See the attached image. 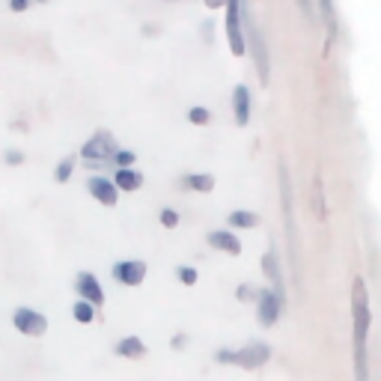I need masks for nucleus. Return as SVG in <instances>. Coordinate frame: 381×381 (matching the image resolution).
Here are the masks:
<instances>
[{
    "mask_svg": "<svg viewBox=\"0 0 381 381\" xmlns=\"http://www.w3.org/2000/svg\"><path fill=\"white\" fill-rule=\"evenodd\" d=\"M226 39H230V51L235 57L247 51V42H245V0H226Z\"/></svg>",
    "mask_w": 381,
    "mask_h": 381,
    "instance_id": "nucleus-3",
    "label": "nucleus"
},
{
    "mask_svg": "<svg viewBox=\"0 0 381 381\" xmlns=\"http://www.w3.org/2000/svg\"><path fill=\"white\" fill-rule=\"evenodd\" d=\"M27 6H30V0H9V9L12 12H24Z\"/></svg>",
    "mask_w": 381,
    "mask_h": 381,
    "instance_id": "nucleus-28",
    "label": "nucleus"
},
{
    "mask_svg": "<svg viewBox=\"0 0 381 381\" xmlns=\"http://www.w3.org/2000/svg\"><path fill=\"white\" fill-rule=\"evenodd\" d=\"M36 4H48V0H36Z\"/></svg>",
    "mask_w": 381,
    "mask_h": 381,
    "instance_id": "nucleus-32",
    "label": "nucleus"
},
{
    "mask_svg": "<svg viewBox=\"0 0 381 381\" xmlns=\"http://www.w3.org/2000/svg\"><path fill=\"white\" fill-rule=\"evenodd\" d=\"M313 212H316V218H325V190H322V179L316 176V188H313Z\"/></svg>",
    "mask_w": 381,
    "mask_h": 381,
    "instance_id": "nucleus-19",
    "label": "nucleus"
},
{
    "mask_svg": "<svg viewBox=\"0 0 381 381\" xmlns=\"http://www.w3.org/2000/svg\"><path fill=\"white\" fill-rule=\"evenodd\" d=\"M253 295H257V292L250 289V283H245V286H238V289H235V298H238V301H250Z\"/></svg>",
    "mask_w": 381,
    "mask_h": 381,
    "instance_id": "nucleus-26",
    "label": "nucleus"
},
{
    "mask_svg": "<svg viewBox=\"0 0 381 381\" xmlns=\"http://www.w3.org/2000/svg\"><path fill=\"white\" fill-rule=\"evenodd\" d=\"M185 342H188V337H185V334H179V337H173V349H182V346H185Z\"/></svg>",
    "mask_w": 381,
    "mask_h": 381,
    "instance_id": "nucleus-29",
    "label": "nucleus"
},
{
    "mask_svg": "<svg viewBox=\"0 0 381 381\" xmlns=\"http://www.w3.org/2000/svg\"><path fill=\"white\" fill-rule=\"evenodd\" d=\"M269 358H271V349L265 346V342H250V346L238 349V351L221 349L218 354H214L218 363H235V366H245V370H257V366H262Z\"/></svg>",
    "mask_w": 381,
    "mask_h": 381,
    "instance_id": "nucleus-2",
    "label": "nucleus"
},
{
    "mask_svg": "<svg viewBox=\"0 0 381 381\" xmlns=\"http://www.w3.org/2000/svg\"><path fill=\"white\" fill-rule=\"evenodd\" d=\"M247 33H250V48H253V60H257V72H259V81L262 86L269 84V51H265V39L253 30V24H247Z\"/></svg>",
    "mask_w": 381,
    "mask_h": 381,
    "instance_id": "nucleus-10",
    "label": "nucleus"
},
{
    "mask_svg": "<svg viewBox=\"0 0 381 381\" xmlns=\"http://www.w3.org/2000/svg\"><path fill=\"white\" fill-rule=\"evenodd\" d=\"M146 277V262L141 259H125L113 265V280H120L122 286H137Z\"/></svg>",
    "mask_w": 381,
    "mask_h": 381,
    "instance_id": "nucleus-8",
    "label": "nucleus"
},
{
    "mask_svg": "<svg viewBox=\"0 0 381 381\" xmlns=\"http://www.w3.org/2000/svg\"><path fill=\"white\" fill-rule=\"evenodd\" d=\"M224 4H226V0H206V6H212V9L214 6H224Z\"/></svg>",
    "mask_w": 381,
    "mask_h": 381,
    "instance_id": "nucleus-31",
    "label": "nucleus"
},
{
    "mask_svg": "<svg viewBox=\"0 0 381 381\" xmlns=\"http://www.w3.org/2000/svg\"><path fill=\"white\" fill-rule=\"evenodd\" d=\"M370 295L366 283L354 277L351 283V354H354V381H370V358H366V340H370Z\"/></svg>",
    "mask_w": 381,
    "mask_h": 381,
    "instance_id": "nucleus-1",
    "label": "nucleus"
},
{
    "mask_svg": "<svg viewBox=\"0 0 381 381\" xmlns=\"http://www.w3.org/2000/svg\"><path fill=\"white\" fill-rule=\"evenodd\" d=\"M259 218L253 212H233L230 214V226H235V230H250V226H257Z\"/></svg>",
    "mask_w": 381,
    "mask_h": 381,
    "instance_id": "nucleus-17",
    "label": "nucleus"
},
{
    "mask_svg": "<svg viewBox=\"0 0 381 381\" xmlns=\"http://www.w3.org/2000/svg\"><path fill=\"white\" fill-rule=\"evenodd\" d=\"M72 316H75V322H81V325H90L96 322V307L93 304H86V301H75V307H72Z\"/></svg>",
    "mask_w": 381,
    "mask_h": 381,
    "instance_id": "nucleus-16",
    "label": "nucleus"
},
{
    "mask_svg": "<svg viewBox=\"0 0 381 381\" xmlns=\"http://www.w3.org/2000/svg\"><path fill=\"white\" fill-rule=\"evenodd\" d=\"M257 322L262 325V328H271L277 319H280V295L277 292H271V289H259L257 292Z\"/></svg>",
    "mask_w": 381,
    "mask_h": 381,
    "instance_id": "nucleus-6",
    "label": "nucleus"
},
{
    "mask_svg": "<svg viewBox=\"0 0 381 381\" xmlns=\"http://www.w3.org/2000/svg\"><path fill=\"white\" fill-rule=\"evenodd\" d=\"M233 113H235V122L238 125H247L250 122V93L245 84H238L233 90Z\"/></svg>",
    "mask_w": 381,
    "mask_h": 381,
    "instance_id": "nucleus-11",
    "label": "nucleus"
},
{
    "mask_svg": "<svg viewBox=\"0 0 381 381\" xmlns=\"http://www.w3.org/2000/svg\"><path fill=\"white\" fill-rule=\"evenodd\" d=\"M298 4H301V9H304V15H310V12H313V6H310V0H298Z\"/></svg>",
    "mask_w": 381,
    "mask_h": 381,
    "instance_id": "nucleus-30",
    "label": "nucleus"
},
{
    "mask_svg": "<svg viewBox=\"0 0 381 381\" xmlns=\"http://www.w3.org/2000/svg\"><path fill=\"white\" fill-rule=\"evenodd\" d=\"M86 190H90L101 206H117V200H120L117 185H113L110 179H105V176H93V179L86 182Z\"/></svg>",
    "mask_w": 381,
    "mask_h": 381,
    "instance_id": "nucleus-9",
    "label": "nucleus"
},
{
    "mask_svg": "<svg viewBox=\"0 0 381 381\" xmlns=\"http://www.w3.org/2000/svg\"><path fill=\"white\" fill-rule=\"evenodd\" d=\"M75 292L81 295V301L93 304L96 310L105 304V289H101V283L96 280V274H90V271H81L78 277H75Z\"/></svg>",
    "mask_w": 381,
    "mask_h": 381,
    "instance_id": "nucleus-7",
    "label": "nucleus"
},
{
    "mask_svg": "<svg viewBox=\"0 0 381 381\" xmlns=\"http://www.w3.org/2000/svg\"><path fill=\"white\" fill-rule=\"evenodd\" d=\"M72 170H75V158H63L57 164V170H54V182H69Z\"/></svg>",
    "mask_w": 381,
    "mask_h": 381,
    "instance_id": "nucleus-20",
    "label": "nucleus"
},
{
    "mask_svg": "<svg viewBox=\"0 0 381 381\" xmlns=\"http://www.w3.org/2000/svg\"><path fill=\"white\" fill-rule=\"evenodd\" d=\"M322 12H325L328 27H334V6H331V0H322Z\"/></svg>",
    "mask_w": 381,
    "mask_h": 381,
    "instance_id": "nucleus-27",
    "label": "nucleus"
},
{
    "mask_svg": "<svg viewBox=\"0 0 381 381\" xmlns=\"http://www.w3.org/2000/svg\"><path fill=\"white\" fill-rule=\"evenodd\" d=\"M176 224H179V214H176L173 209H161V226H167V230H173Z\"/></svg>",
    "mask_w": 381,
    "mask_h": 381,
    "instance_id": "nucleus-24",
    "label": "nucleus"
},
{
    "mask_svg": "<svg viewBox=\"0 0 381 381\" xmlns=\"http://www.w3.org/2000/svg\"><path fill=\"white\" fill-rule=\"evenodd\" d=\"M113 185H117V190H129V194H131V190H137V188H141L143 185V176L141 173H137V170H117V176H113Z\"/></svg>",
    "mask_w": 381,
    "mask_h": 381,
    "instance_id": "nucleus-14",
    "label": "nucleus"
},
{
    "mask_svg": "<svg viewBox=\"0 0 381 381\" xmlns=\"http://www.w3.org/2000/svg\"><path fill=\"white\" fill-rule=\"evenodd\" d=\"M134 161H137L134 152H125V149H117V152H113V164H117L120 170H129Z\"/></svg>",
    "mask_w": 381,
    "mask_h": 381,
    "instance_id": "nucleus-21",
    "label": "nucleus"
},
{
    "mask_svg": "<svg viewBox=\"0 0 381 381\" xmlns=\"http://www.w3.org/2000/svg\"><path fill=\"white\" fill-rule=\"evenodd\" d=\"M4 161L9 164V167H12V164H15V167H18V164H24V152H18V149H9V152H4Z\"/></svg>",
    "mask_w": 381,
    "mask_h": 381,
    "instance_id": "nucleus-25",
    "label": "nucleus"
},
{
    "mask_svg": "<svg viewBox=\"0 0 381 381\" xmlns=\"http://www.w3.org/2000/svg\"><path fill=\"white\" fill-rule=\"evenodd\" d=\"M209 245L218 247V250H224V253H230V257H238V253H241V241H238L233 233H226V230L209 233Z\"/></svg>",
    "mask_w": 381,
    "mask_h": 381,
    "instance_id": "nucleus-13",
    "label": "nucleus"
},
{
    "mask_svg": "<svg viewBox=\"0 0 381 381\" xmlns=\"http://www.w3.org/2000/svg\"><path fill=\"white\" fill-rule=\"evenodd\" d=\"M262 271L271 277V283H274L277 289H280V283H283V280H280V269H277V257H274L271 250H269V253H265V257H262Z\"/></svg>",
    "mask_w": 381,
    "mask_h": 381,
    "instance_id": "nucleus-18",
    "label": "nucleus"
},
{
    "mask_svg": "<svg viewBox=\"0 0 381 381\" xmlns=\"http://www.w3.org/2000/svg\"><path fill=\"white\" fill-rule=\"evenodd\" d=\"M176 277H179L185 286H194V283H197V269H190V265H182V269H176Z\"/></svg>",
    "mask_w": 381,
    "mask_h": 381,
    "instance_id": "nucleus-22",
    "label": "nucleus"
},
{
    "mask_svg": "<svg viewBox=\"0 0 381 381\" xmlns=\"http://www.w3.org/2000/svg\"><path fill=\"white\" fill-rule=\"evenodd\" d=\"M188 120L194 122V125H206L209 122V110L206 108H190L188 110Z\"/></svg>",
    "mask_w": 381,
    "mask_h": 381,
    "instance_id": "nucleus-23",
    "label": "nucleus"
},
{
    "mask_svg": "<svg viewBox=\"0 0 381 381\" xmlns=\"http://www.w3.org/2000/svg\"><path fill=\"white\" fill-rule=\"evenodd\" d=\"M113 152H117V143H113V134H110V131H96V134L90 137V141L84 143L81 155H84V161L98 164V161L113 158Z\"/></svg>",
    "mask_w": 381,
    "mask_h": 381,
    "instance_id": "nucleus-5",
    "label": "nucleus"
},
{
    "mask_svg": "<svg viewBox=\"0 0 381 381\" xmlns=\"http://www.w3.org/2000/svg\"><path fill=\"white\" fill-rule=\"evenodd\" d=\"M182 185L190 188V190H200V194H209V190L214 188V176H209V173H190V176H185V179H182Z\"/></svg>",
    "mask_w": 381,
    "mask_h": 381,
    "instance_id": "nucleus-15",
    "label": "nucleus"
},
{
    "mask_svg": "<svg viewBox=\"0 0 381 381\" xmlns=\"http://www.w3.org/2000/svg\"><path fill=\"white\" fill-rule=\"evenodd\" d=\"M113 351L120 354V358H129V361H141L146 358V342L141 337H122L117 346H113Z\"/></svg>",
    "mask_w": 381,
    "mask_h": 381,
    "instance_id": "nucleus-12",
    "label": "nucleus"
},
{
    "mask_svg": "<svg viewBox=\"0 0 381 381\" xmlns=\"http://www.w3.org/2000/svg\"><path fill=\"white\" fill-rule=\"evenodd\" d=\"M12 325H15V331L24 337H42L48 331V319L39 310H30V307H18L12 313Z\"/></svg>",
    "mask_w": 381,
    "mask_h": 381,
    "instance_id": "nucleus-4",
    "label": "nucleus"
}]
</instances>
